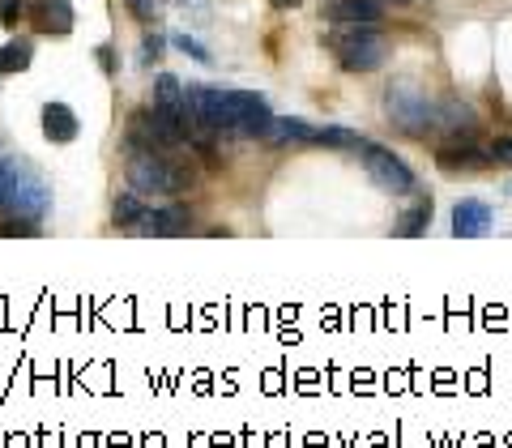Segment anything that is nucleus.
<instances>
[{
    "instance_id": "obj_1",
    "label": "nucleus",
    "mask_w": 512,
    "mask_h": 448,
    "mask_svg": "<svg viewBox=\"0 0 512 448\" xmlns=\"http://www.w3.org/2000/svg\"><path fill=\"white\" fill-rule=\"evenodd\" d=\"M124 180L141 197H180L197 184V167L175 150H128Z\"/></svg>"
},
{
    "instance_id": "obj_2",
    "label": "nucleus",
    "mask_w": 512,
    "mask_h": 448,
    "mask_svg": "<svg viewBox=\"0 0 512 448\" xmlns=\"http://www.w3.org/2000/svg\"><path fill=\"white\" fill-rule=\"evenodd\" d=\"M52 210V184L30 158L5 154L0 158V214H18L30 222H43Z\"/></svg>"
},
{
    "instance_id": "obj_3",
    "label": "nucleus",
    "mask_w": 512,
    "mask_h": 448,
    "mask_svg": "<svg viewBox=\"0 0 512 448\" xmlns=\"http://www.w3.org/2000/svg\"><path fill=\"white\" fill-rule=\"evenodd\" d=\"M269 120H274V111H269L265 94H256V90H222V124H218V137L261 141Z\"/></svg>"
},
{
    "instance_id": "obj_4",
    "label": "nucleus",
    "mask_w": 512,
    "mask_h": 448,
    "mask_svg": "<svg viewBox=\"0 0 512 448\" xmlns=\"http://www.w3.org/2000/svg\"><path fill=\"white\" fill-rule=\"evenodd\" d=\"M384 116H389V124L406 137L436 133V99H427L414 82H393L384 90Z\"/></svg>"
},
{
    "instance_id": "obj_5",
    "label": "nucleus",
    "mask_w": 512,
    "mask_h": 448,
    "mask_svg": "<svg viewBox=\"0 0 512 448\" xmlns=\"http://www.w3.org/2000/svg\"><path fill=\"white\" fill-rule=\"evenodd\" d=\"M325 43L346 73H376L380 64L389 60V43H384L372 26H342V30H333Z\"/></svg>"
},
{
    "instance_id": "obj_6",
    "label": "nucleus",
    "mask_w": 512,
    "mask_h": 448,
    "mask_svg": "<svg viewBox=\"0 0 512 448\" xmlns=\"http://www.w3.org/2000/svg\"><path fill=\"white\" fill-rule=\"evenodd\" d=\"M359 163H363V171L376 180V188H384V192H393V197H406V192H414V171L397 158L393 150H384V146H376V141H359Z\"/></svg>"
},
{
    "instance_id": "obj_7",
    "label": "nucleus",
    "mask_w": 512,
    "mask_h": 448,
    "mask_svg": "<svg viewBox=\"0 0 512 448\" xmlns=\"http://www.w3.org/2000/svg\"><path fill=\"white\" fill-rule=\"evenodd\" d=\"M436 167L457 175V171H483L491 167V154L483 146H474V137H448L444 146H436Z\"/></svg>"
},
{
    "instance_id": "obj_8",
    "label": "nucleus",
    "mask_w": 512,
    "mask_h": 448,
    "mask_svg": "<svg viewBox=\"0 0 512 448\" xmlns=\"http://www.w3.org/2000/svg\"><path fill=\"white\" fill-rule=\"evenodd\" d=\"M26 18L39 35H69L73 30V5L69 0H26Z\"/></svg>"
},
{
    "instance_id": "obj_9",
    "label": "nucleus",
    "mask_w": 512,
    "mask_h": 448,
    "mask_svg": "<svg viewBox=\"0 0 512 448\" xmlns=\"http://www.w3.org/2000/svg\"><path fill=\"white\" fill-rule=\"evenodd\" d=\"M491 227H495V214H491L487 201L466 197V201L453 205V235H461V239H483V235H491Z\"/></svg>"
},
{
    "instance_id": "obj_10",
    "label": "nucleus",
    "mask_w": 512,
    "mask_h": 448,
    "mask_svg": "<svg viewBox=\"0 0 512 448\" xmlns=\"http://www.w3.org/2000/svg\"><path fill=\"white\" fill-rule=\"evenodd\" d=\"M380 13V0H325V18L333 26H376Z\"/></svg>"
},
{
    "instance_id": "obj_11",
    "label": "nucleus",
    "mask_w": 512,
    "mask_h": 448,
    "mask_svg": "<svg viewBox=\"0 0 512 448\" xmlns=\"http://www.w3.org/2000/svg\"><path fill=\"white\" fill-rule=\"evenodd\" d=\"M436 133H448V137H474L478 133V116L470 103L461 99H440L436 103Z\"/></svg>"
},
{
    "instance_id": "obj_12",
    "label": "nucleus",
    "mask_w": 512,
    "mask_h": 448,
    "mask_svg": "<svg viewBox=\"0 0 512 448\" xmlns=\"http://www.w3.org/2000/svg\"><path fill=\"white\" fill-rule=\"evenodd\" d=\"M265 146H316V128L308 120H291V116H274L269 128L261 133Z\"/></svg>"
},
{
    "instance_id": "obj_13",
    "label": "nucleus",
    "mask_w": 512,
    "mask_h": 448,
    "mask_svg": "<svg viewBox=\"0 0 512 448\" xmlns=\"http://www.w3.org/2000/svg\"><path fill=\"white\" fill-rule=\"evenodd\" d=\"M111 222L128 235H146V222H150V205L141 201V192H120L116 205H111Z\"/></svg>"
},
{
    "instance_id": "obj_14",
    "label": "nucleus",
    "mask_w": 512,
    "mask_h": 448,
    "mask_svg": "<svg viewBox=\"0 0 512 448\" xmlns=\"http://www.w3.org/2000/svg\"><path fill=\"white\" fill-rule=\"evenodd\" d=\"M77 133H82V124H77L69 103H47L43 107V137L47 141H56V146H69V141H77Z\"/></svg>"
},
{
    "instance_id": "obj_15",
    "label": "nucleus",
    "mask_w": 512,
    "mask_h": 448,
    "mask_svg": "<svg viewBox=\"0 0 512 448\" xmlns=\"http://www.w3.org/2000/svg\"><path fill=\"white\" fill-rule=\"evenodd\" d=\"M192 231V210L188 205H167V210H150L146 235H188Z\"/></svg>"
},
{
    "instance_id": "obj_16",
    "label": "nucleus",
    "mask_w": 512,
    "mask_h": 448,
    "mask_svg": "<svg viewBox=\"0 0 512 448\" xmlns=\"http://www.w3.org/2000/svg\"><path fill=\"white\" fill-rule=\"evenodd\" d=\"M30 56H35V43H30V39L0 43V77H13V73L30 69Z\"/></svg>"
},
{
    "instance_id": "obj_17",
    "label": "nucleus",
    "mask_w": 512,
    "mask_h": 448,
    "mask_svg": "<svg viewBox=\"0 0 512 448\" xmlns=\"http://www.w3.org/2000/svg\"><path fill=\"white\" fill-rule=\"evenodd\" d=\"M431 227V197H419L406 210V218L397 222V235H423Z\"/></svg>"
},
{
    "instance_id": "obj_18",
    "label": "nucleus",
    "mask_w": 512,
    "mask_h": 448,
    "mask_svg": "<svg viewBox=\"0 0 512 448\" xmlns=\"http://www.w3.org/2000/svg\"><path fill=\"white\" fill-rule=\"evenodd\" d=\"M359 141H363L359 133H350V128H338V124L316 128V146H329V150H355Z\"/></svg>"
},
{
    "instance_id": "obj_19",
    "label": "nucleus",
    "mask_w": 512,
    "mask_h": 448,
    "mask_svg": "<svg viewBox=\"0 0 512 448\" xmlns=\"http://www.w3.org/2000/svg\"><path fill=\"white\" fill-rule=\"evenodd\" d=\"M154 103H158V107H184V86L175 82L171 73L154 77Z\"/></svg>"
},
{
    "instance_id": "obj_20",
    "label": "nucleus",
    "mask_w": 512,
    "mask_h": 448,
    "mask_svg": "<svg viewBox=\"0 0 512 448\" xmlns=\"http://www.w3.org/2000/svg\"><path fill=\"white\" fill-rule=\"evenodd\" d=\"M171 43H175V47H180V52H184V56H192V60H201V64H210V60H214V56H210V47H201V43H197V39H192V35H184V30H180V35H171Z\"/></svg>"
},
{
    "instance_id": "obj_21",
    "label": "nucleus",
    "mask_w": 512,
    "mask_h": 448,
    "mask_svg": "<svg viewBox=\"0 0 512 448\" xmlns=\"http://www.w3.org/2000/svg\"><path fill=\"white\" fill-rule=\"evenodd\" d=\"M163 52H167V39H163V35H146V39H141V56H137V60L150 69V64L163 60Z\"/></svg>"
},
{
    "instance_id": "obj_22",
    "label": "nucleus",
    "mask_w": 512,
    "mask_h": 448,
    "mask_svg": "<svg viewBox=\"0 0 512 448\" xmlns=\"http://www.w3.org/2000/svg\"><path fill=\"white\" fill-rule=\"evenodd\" d=\"M128 13L141 22V26H154L158 22V0H124Z\"/></svg>"
},
{
    "instance_id": "obj_23",
    "label": "nucleus",
    "mask_w": 512,
    "mask_h": 448,
    "mask_svg": "<svg viewBox=\"0 0 512 448\" xmlns=\"http://www.w3.org/2000/svg\"><path fill=\"white\" fill-rule=\"evenodd\" d=\"M0 235H39V222L9 214V218H0Z\"/></svg>"
},
{
    "instance_id": "obj_24",
    "label": "nucleus",
    "mask_w": 512,
    "mask_h": 448,
    "mask_svg": "<svg viewBox=\"0 0 512 448\" xmlns=\"http://www.w3.org/2000/svg\"><path fill=\"white\" fill-rule=\"evenodd\" d=\"M26 18V0H0V26L13 30Z\"/></svg>"
},
{
    "instance_id": "obj_25",
    "label": "nucleus",
    "mask_w": 512,
    "mask_h": 448,
    "mask_svg": "<svg viewBox=\"0 0 512 448\" xmlns=\"http://www.w3.org/2000/svg\"><path fill=\"white\" fill-rule=\"evenodd\" d=\"M487 154H491V163L512 167V137H495L491 146H487Z\"/></svg>"
},
{
    "instance_id": "obj_26",
    "label": "nucleus",
    "mask_w": 512,
    "mask_h": 448,
    "mask_svg": "<svg viewBox=\"0 0 512 448\" xmlns=\"http://www.w3.org/2000/svg\"><path fill=\"white\" fill-rule=\"evenodd\" d=\"M99 60H103L107 73H116V52H111V47H99Z\"/></svg>"
},
{
    "instance_id": "obj_27",
    "label": "nucleus",
    "mask_w": 512,
    "mask_h": 448,
    "mask_svg": "<svg viewBox=\"0 0 512 448\" xmlns=\"http://www.w3.org/2000/svg\"><path fill=\"white\" fill-rule=\"evenodd\" d=\"M504 192H508V197H512V184H508V188H504Z\"/></svg>"
},
{
    "instance_id": "obj_28",
    "label": "nucleus",
    "mask_w": 512,
    "mask_h": 448,
    "mask_svg": "<svg viewBox=\"0 0 512 448\" xmlns=\"http://www.w3.org/2000/svg\"><path fill=\"white\" fill-rule=\"evenodd\" d=\"M393 5H406V0H393Z\"/></svg>"
}]
</instances>
